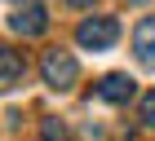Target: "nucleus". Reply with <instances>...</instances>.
I'll list each match as a JSON object with an SVG mask.
<instances>
[{
	"label": "nucleus",
	"mask_w": 155,
	"mask_h": 141,
	"mask_svg": "<svg viewBox=\"0 0 155 141\" xmlns=\"http://www.w3.org/2000/svg\"><path fill=\"white\" fill-rule=\"evenodd\" d=\"M40 75H45L49 88L67 93V88L80 80V66H75V58L67 53V49H45V58H40Z\"/></svg>",
	"instance_id": "nucleus-1"
},
{
	"label": "nucleus",
	"mask_w": 155,
	"mask_h": 141,
	"mask_svg": "<svg viewBox=\"0 0 155 141\" xmlns=\"http://www.w3.org/2000/svg\"><path fill=\"white\" fill-rule=\"evenodd\" d=\"M75 40H80V49H93V53H102V49H111V44L120 40V22L111 18V13L84 18V22L75 27Z\"/></svg>",
	"instance_id": "nucleus-2"
},
{
	"label": "nucleus",
	"mask_w": 155,
	"mask_h": 141,
	"mask_svg": "<svg viewBox=\"0 0 155 141\" xmlns=\"http://www.w3.org/2000/svg\"><path fill=\"white\" fill-rule=\"evenodd\" d=\"M9 27L18 35H45V27H49V9H45V0H22L18 9L9 13Z\"/></svg>",
	"instance_id": "nucleus-3"
},
{
	"label": "nucleus",
	"mask_w": 155,
	"mask_h": 141,
	"mask_svg": "<svg viewBox=\"0 0 155 141\" xmlns=\"http://www.w3.org/2000/svg\"><path fill=\"white\" fill-rule=\"evenodd\" d=\"M133 93H137V84H133L124 70H111V75H102V80H97V97H102V102H111V106H124Z\"/></svg>",
	"instance_id": "nucleus-4"
},
{
	"label": "nucleus",
	"mask_w": 155,
	"mask_h": 141,
	"mask_svg": "<svg viewBox=\"0 0 155 141\" xmlns=\"http://www.w3.org/2000/svg\"><path fill=\"white\" fill-rule=\"evenodd\" d=\"M133 53L146 70H155V18H142L133 27Z\"/></svg>",
	"instance_id": "nucleus-5"
},
{
	"label": "nucleus",
	"mask_w": 155,
	"mask_h": 141,
	"mask_svg": "<svg viewBox=\"0 0 155 141\" xmlns=\"http://www.w3.org/2000/svg\"><path fill=\"white\" fill-rule=\"evenodd\" d=\"M22 58H18V53H13V49H5L0 44V93H5V88H13V84L22 80Z\"/></svg>",
	"instance_id": "nucleus-6"
},
{
	"label": "nucleus",
	"mask_w": 155,
	"mask_h": 141,
	"mask_svg": "<svg viewBox=\"0 0 155 141\" xmlns=\"http://www.w3.org/2000/svg\"><path fill=\"white\" fill-rule=\"evenodd\" d=\"M40 132H45V141H67V128H62L58 119H45V124H40Z\"/></svg>",
	"instance_id": "nucleus-7"
},
{
	"label": "nucleus",
	"mask_w": 155,
	"mask_h": 141,
	"mask_svg": "<svg viewBox=\"0 0 155 141\" xmlns=\"http://www.w3.org/2000/svg\"><path fill=\"white\" fill-rule=\"evenodd\" d=\"M142 124H146V128H155V93L142 97Z\"/></svg>",
	"instance_id": "nucleus-8"
},
{
	"label": "nucleus",
	"mask_w": 155,
	"mask_h": 141,
	"mask_svg": "<svg viewBox=\"0 0 155 141\" xmlns=\"http://www.w3.org/2000/svg\"><path fill=\"white\" fill-rule=\"evenodd\" d=\"M67 5H71V9H84V5H93V0H67Z\"/></svg>",
	"instance_id": "nucleus-9"
}]
</instances>
